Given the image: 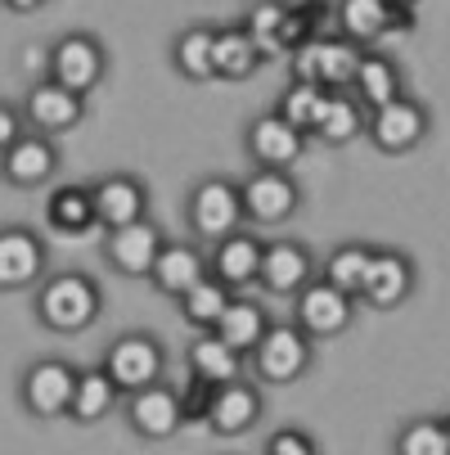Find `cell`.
Listing matches in <instances>:
<instances>
[{
  "instance_id": "cell-5",
  "label": "cell",
  "mask_w": 450,
  "mask_h": 455,
  "mask_svg": "<svg viewBox=\"0 0 450 455\" xmlns=\"http://www.w3.org/2000/svg\"><path fill=\"white\" fill-rule=\"evenodd\" d=\"M239 204H243V221L248 226L275 230V226H284V221H293L302 212V185L284 167H252L239 180Z\"/></svg>"
},
{
  "instance_id": "cell-7",
  "label": "cell",
  "mask_w": 450,
  "mask_h": 455,
  "mask_svg": "<svg viewBox=\"0 0 450 455\" xmlns=\"http://www.w3.org/2000/svg\"><path fill=\"white\" fill-rule=\"evenodd\" d=\"M428 132H432V113L423 100H410V95H397L392 104L365 113V140L388 158L414 154L428 140Z\"/></svg>"
},
{
  "instance_id": "cell-18",
  "label": "cell",
  "mask_w": 450,
  "mask_h": 455,
  "mask_svg": "<svg viewBox=\"0 0 450 455\" xmlns=\"http://www.w3.org/2000/svg\"><path fill=\"white\" fill-rule=\"evenodd\" d=\"M262 411H266V397H262V383L252 374H239L230 383H217L212 393V406H208V428L217 437H243L262 424Z\"/></svg>"
},
{
  "instance_id": "cell-37",
  "label": "cell",
  "mask_w": 450,
  "mask_h": 455,
  "mask_svg": "<svg viewBox=\"0 0 450 455\" xmlns=\"http://www.w3.org/2000/svg\"><path fill=\"white\" fill-rule=\"evenodd\" d=\"M392 451L397 455H450V437H446V424L441 415H419V419H406L392 437Z\"/></svg>"
},
{
  "instance_id": "cell-12",
  "label": "cell",
  "mask_w": 450,
  "mask_h": 455,
  "mask_svg": "<svg viewBox=\"0 0 450 455\" xmlns=\"http://www.w3.org/2000/svg\"><path fill=\"white\" fill-rule=\"evenodd\" d=\"M86 108H91V95H77L68 86H59L54 77H36L28 91H23V126L28 132H41V136H68L86 122Z\"/></svg>"
},
{
  "instance_id": "cell-26",
  "label": "cell",
  "mask_w": 450,
  "mask_h": 455,
  "mask_svg": "<svg viewBox=\"0 0 450 455\" xmlns=\"http://www.w3.org/2000/svg\"><path fill=\"white\" fill-rule=\"evenodd\" d=\"M45 226H50L54 235H91V230H99V212H95L91 180L54 185L50 199H45Z\"/></svg>"
},
{
  "instance_id": "cell-41",
  "label": "cell",
  "mask_w": 450,
  "mask_h": 455,
  "mask_svg": "<svg viewBox=\"0 0 450 455\" xmlns=\"http://www.w3.org/2000/svg\"><path fill=\"white\" fill-rule=\"evenodd\" d=\"M0 5H5L10 14H36V10L50 5V0H0Z\"/></svg>"
},
{
  "instance_id": "cell-29",
  "label": "cell",
  "mask_w": 450,
  "mask_h": 455,
  "mask_svg": "<svg viewBox=\"0 0 450 455\" xmlns=\"http://www.w3.org/2000/svg\"><path fill=\"white\" fill-rule=\"evenodd\" d=\"M360 136H365V104L351 91H329L325 104H320L315 126H311V140L329 145V149H343V145H351Z\"/></svg>"
},
{
  "instance_id": "cell-34",
  "label": "cell",
  "mask_w": 450,
  "mask_h": 455,
  "mask_svg": "<svg viewBox=\"0 0 450 455\" xmlns=\"http://www.w3.org/2000/svg\"><path fill=\"white\" fill-rule=\"evenodd\" d=\"M234 298V289L230 284H221L217 275H203L199 284H189L180 298H176V307H180V315H185V324L189 330H212L217 324V315L225 311V302Z\"/></svg>"
},
{
  "instance_id": "cell-30",
  "label": "cell",
  "mask_w": 450,
  "mask_h": 455,
  "mask_svg": "<svg viewBox=\"0 0 450 455\" xmlns=\"http://www.w3.org/2000/svg\"><path fill=\"white\" fill-rule=\"evenodd\" d=\"M262 50H257V41L248 36L243 23H221L217 28V41H212V73L217 82H248L262 73Z\"/></svg>"
},
{
  "instance_id": "cell-3",
  "label": "cell",
  "mask_w": 450,
  "mask_h": 455,
  "mask_svg": "<svg viewBox=\"0 0 450 455\" xmlns=\"http://www.w3.org/2000/svg\"><path fill=\"white\" fill-rule=\"evenodd\" d=\"M45 77H54L59 86H68L77 95H95L108 77V50L95 32L73 28L45 45Z\"/></svg>"
},
{
  "instance_id": "cell-11",
  "label": "cell",
  "mask_w": 450,
  "mask_h": 455,
  "mask_svg": "<svg viewBox=\"0 0 450 455\" xmlns=\"http://www.w3.org/2000/svg\"><path fill=\"white\" fill-rule=\"evenodd\" d=\"M334 32H343L360 50H374L392 36H410L414 10L392 5V0H338L334 5Z\"/></svg>"
},
{
  "instance_id": "cell-32",
  "label": "cell",
  "mask_w": 450,
  "mask_h": 455,
  "mask_svg": "<svg viewBox=\"0 0 450 455\" xmlns=\"http://www.w3.org/2000/svg\"><path fill=\"white\" fill-rule=\"evenodd\" d=\"M329 28H334L329 0H293V5L284 10V19H280V45H284V54H293V50L320 41Z\"/></svg>"
},
{
  "instance_id": "cell-13",
  "label": "cell",
  "mask_w": 450,
  "mask_h": 455,
  "mask_svg": "<svg viewBox=\"0 0 450 455\" xmlns=\"http://www.w3.org/2000/svg\"><path fill=\"white\" fill-rule=\"evenodd\" d=\"M419 289V267L414 257L401 252V248H378L369 252V267H365V280H360V307L369 311H397L414 298Z\"/></svg>"
},
{
  "instance_id": "cell-43",
  "label": "cell",
  "mask_w": 450,
  "mask_h": 455,
  "mask_svg": "<svg viewBox=\"0 0 450 455\" xmlns=\"http://www.w3.org/2000/svg\"><path fill=\"white\" fill-rule=\"evenodd\" d=\"M441 424H446V437H450V411H446V415H441Z\"/></svg>"
},
{
  "instance_id": "cell-20",
  "label": "cell",
  "mask_w": 450,
  "mask_h": 455,
  "mask_svg": "<svg viewBox=\"0 0 450 455\" xmlns=\"http://www.w3.org/2000/svg\"><path fill=\"white\" fill-rule=\"evenodd\" d=\"M315 252L302 239H266L262 248V271H257V289L266 298H293L306 280H315Z\"/></svg>"
},
{
  "instance_id": "cell-16",
  "label": "cell",
  "mask_w": 450,
  "mask_h": 455,
  "mask_svg": "<svg viewBox=\"0 0 450 455\" xmlns=\"http://www.w3.org/2000/svg\"><path fill=\"white\" fill-rule=\"evenodd\" d=\"M50 271V243L32 226H0V293H32Z\"/></svg>"
},
{
  "instance_id": "cell-36",
  "label": "cell",
  "mask_w": 450,
  "mask_h": 455,
  "mask_svg": "<svg viewBox=\"0 0 450 455\" xmlns=\"http://www.w3.org/2000/svg\"><path fill=\"white\" fill-rule=\"evenodd\" d=\"M325 86L320 82H288L284 91H280V100H275V113L284 117V122H293L297 132H306V140H311V126H315V117H320V104H325Z\"/></svg>"
},
{
  "instance_id": "cell-31",
  "label": "cell",
  "mask_w": 450,
  "mask_h": 455,
  "mask_svg": "<svg viewBox=\"0 0 450 455\" xmlns=\"http://www.w3.org/2000/svg\"><path fill=\"white\" fill-rule=\"evenodd\" d=\"M212 41H217V23H189V28H180L171 36V68H176V77L194 82V86L217 82V73H212Z\"/></svg>"
},
{
  "instance_id": "cell-19",
  "label": "cell",
  "mask_w": 450,
  "mask_h": 455,
  "mask_svg": "<svg viewBox=\"0 0 450 455\" xmlns=\"http://www.w3.org/2000/svg\"><path fill=\"white\" fill-rule=\"evenodd\" d=\"M63 167V154L54 145V136L41 132H23L5 154H0V180L10 189H45Z\"/></svg>"
},
{
  "instance_id": "cell-21",
  "label": "cell",
  "mask_w": 450,
  "mask_h": 455,
  "mask_svg": "<svg viewBox=\"0 0 450 455\" xmlns=\"http://www.w3.org/2000/svg\"><path fill=\"white\" fill-rule=\"evenodd\" d=\"M262 248H266V239L257 235V226L230 230L225 239L208 243V275H217L234 293L252 289L257 284V271H262Z\"/></svg>"
},
{
  "instance_id": "cell-2",
  "label": "cell",
  "mask_w": 450,
  "mask_h": 455,
  "mask_svg": "<svg viewBox=\"0 0 450 455\" xmlns=\"http://www.w3.org/2000/svg\"><path fill=\"white\" fill-rule=\"evenodd\" d=\"M315 365V339L302 330V324L288 320H271L262 343L248 352V374L262 387H288L297 379H306Z\"/></svg>"
},
{
  "instance_id": "cell-40",
  "label": "cell",
  "mask_w": 450,
  "mask_h": 455,
  "mask_svg": "<svg viewBox=\"0 0 450 455\" xmlns=\"http://www.w3.org/2000/svg\"><path fill=\"white\" fill-rule=\"evenodd\" d=\"M28 132L23 126V113H19V104H10V100H0V154H5L19 136Z\"/></svg>"
},
{
  "instance_id": "cell-9",
  "label": "cell",
  "mask_w": 450,
  "mask_h": 455,
  "mask_svg": "<svg viewBox=\"0 0 450 455\" xmlns=\"http://www.w3.org/2000/svg\"><path fill=\"white\" fill-rule=\"evenodd\" d=\"M293 320L302 324V330L315 339V343H329V339H343L351 324H356V311H360V302L351 298V293H343V289H334L329 280H306L293 298Z\"/></svg>"
},
{
  "instance_id": "cell-1",
  "label": "cell",
  "mask_w": 450,
  "mask_h": 455,
  "mask_svg": "<svg viewBox=\"0 0 450 455\" xmlns=\"http://www.w3.org/2000/svg\"><path fill=\"white\" fill-rule=\"evenodd\" d=\"M32 315L45 334H86L104 315V289L91 271H45V280L32 289Z\"/></svg>"
},
{
  "instance_id": "cell-35",
  "label": "cell",
  "mask_w": 450,
  "mask_h": 455,
  "mask_svg": "<svg viewBox=\"0 0 450 455\" xmlns=\"http://www.w3.org/2000/svg\"><path fill=\"white\" fill-rule=\"evenodd\" d=\"M288 10V0H252L248 14L239 19L248 28V36L257 41V50H262V59H284V45H280V19Z\"/></svg>"
},
{
  "instance_id": "cell-27",
  "label": "cell",
  "mask_w": 450,
  "mask_h": 455,
  "mask_svg": "<svg viewBox=\"0 0 450 455\" xmlns=\"http://www.w3.org/2000/svg\"><path fill=\"white\" fill-rule=\"evenodd\" d=\"M185 374H194V379H203V383L217 387V383H230V379L248 374V356L234 352L212 330H199L194 339H189V347H185Z\"/></svg>"
},
{
  "instance_id": "cell-23",
  "label": "cell",
  "mask_w": 450,
  "mask_h": 455,
  "mask_svg": "<svg viewBox=\"0 0 450 455\" xmlns=\"http://www.w3.org/2000/svg\"><path fill=\"white\" fill-rule=\"evenodd\" d=\"M208 275V243H199L194 235L189 239H162L158 257H154V271H149V284L162 293V298H180L189 284H199Z\"/></svg>"
},
{
  "instance_id": "cell-42",
  "label": "cell",
  "mask_w": 450,
  "mask_h": 455,
  "mask_svg": "<svg viewBox=\"0 0 450 455\" xmlns=\"http://www.w3.org/2000/svg\"><path fill=\"white\" fill-rule=\"evenodd\" d=\"M392 5H406V10H419V5H423V0H392Z\"/></svg>"
},
{
  "instance_id": "cell-15",
  "label": "cell",
  "mask_w": 450,
  "mask_h": 455,
  "mask_svg": "<svg viewBox=\"0 0 450 455\" xmlns=\"http://www.w3.org/2000/svg\"><path fill=\"white\" fill-rule=\"evenodd\" d=\"M162 239H167L162 226H158L154 217H140V221H126V226L104 230L99 257H104V267H108L113 275H122V280H149Z\"/></svg>"
},
{
  "instance_id": "cell-25",
  "label": "cell",
  "mask_w": 450,
  "mask_h": 455,
  "mask_svg": "<svg viewBox=\"0 0 450 455\" xmlns=\"http://www.w3.org/2000/svg\"><path fill=\"white\" fill-rule=\"evenodd\" d=\"M117 406H122V393H117V383L108 379V370H104V365H77L68 419H73L77 428H95V424H104Z\"/></svg>"
},
{
  "instance_id": "cell-33",
  "label": "cell",
  "mask_w": 450,
  "mask_h": 455,
  "mask_svg": "<svg viewBox=\"0 0 450 455\" xmlns=\"http://www.w3.org/2000/svg\"><path fill=\"white\" fill-rule=\"evenodd\" d=\"M369 252H374V243L347 239V243H338V248L325 252V262L315 267V275L329 280L334 289H343V293H351L360 302V280H365V267H369Z\"/></svg>"
},
{
  "instance_id": "cell-4",
  "label": "cell",
  "mask_w": 450,
  "mask_h": 455,
  "mask_svg": "<svg viewBox=\"0 0 450 455\" xmlns=\"http://www.w3.org/2000/svg\"><path fill=\"white\" fill-rule=\"evenodd\" d=\"M73 383H77V365L63 356H36L23 365L19 374V411L36 424H59L68 419V402H73Z\"/></svg>"
},
{
  "instance_id": "cell-22",
  "label": "cell",
  "mask_w": 450,
  "mask_h": 455,
  "mask_svg": "<svg viewBox=\"0 0 450 455\" xmlns=\"http://www.w3.org/2000/svg\"><path fill=\"white\" fill-rule=\"evenodd\" d=\"M91 194H95L99 230H113V226L149 217V185L136 172H104V176L91 180Z\"/></svg>"
},
{
  "instance_id": "cell-14",
  "label": "cell",
  "mask_w": 450,
  "mask_h": 455,
  "mask_svg": "<svg viewBox=\"0 0 450 455\" xmlns=\"http://www.w3.org/2000/svg\"><path fill=\"white\" fill-rule=\"evenodd\" d=\"M356 63H360V45L347 41L343 32H325L320 41H311V45L288 54L293 77L297 82H320L325 91H351Z\"/></svg>"
},
{
  "instance_id": "cell-39",
  "label": "cell",
  "mask_w": 450,
  "mask_h": 455,
  "mask_svg": "<svg viewBox=\"0 0 450 455\" xmlns=\"http://www.w3.org/2000/svg\"><path fill=\"white\" fill-rule=\"evenodd\" d=\"M262 451H266V455H315V437H311L306 428L288 424V428H275V433L262 442Z\"/></svg>"
},
{
  "instance_id": "cell-28",
  "label": "cell",
  "mask_w": 450,
  "mask_h": 455,
  "mask_svg": "<svg viewBox=\"0 0 450 455\" xmlns=\"http://www.w3.org/2000/svg\"><path fill=\"white\" fill-rule=\"evenodd\" d=\"M275 315L266 311V302L262 298H252L248 289L243 293H234L230 302H225V311L217 315V324H212V334L217 339H225L234 352H252L257 343H262V334H266V324H271Z\"/></svg>"
},
{
  "instance_id": "cell-10",
  "label": "cell",
  "mask_w": 450,
  "mask_h": 455,
  "mask_svg": "<svg viewBox=\"0 0 450 455\" xmlns=\"http://www.w3.org/2000/svg\"><path fill=\"white\" fill-rule=\"evenodd\" d=\"M122 419H126V428H131V437H140V442H171L185 428L180 387L167 374L158 383L136 387V393L122 397Z\"/></svg>"
},
{
  "instance_id": "cell-24",
  "label": "cell",
  "mask_w": 450,
  "mask_h": 455,
  "mask_svg": "<svg viewBox=\"0 0 450 455\" xmlns=\"http://www.w3.org/2000/svg\"><path fill=\"white\" fill-rule=\"evenodd\" d=\"M351 95L369 108H383L392 104L397 95H406V77H401V63L388 54V50H360V63H356V77H351Z\"/></svg>"
},
{
  "instance_id": "cell-8",
  "label": "cell",
  "mask_w": 450,
  "mask_h": 455,
  "mask_svg": "<svg viewBox=\"0 0 450 455\" xmlns=\"http://www.w3.org/2000/svg\"><path fill=\"white\" fill-rule=\"evenodd\" d=\"M99 365L108 370L117 393L126 397V393H136V387H145V383H158L167 374V343L149 330H126L104 347Z\"/></svg>"
},
{
  "instance_id": "cell-38",
  "label": "cell",
  "mask_w": 450,
  "mask_h": 455,
  "mask_svg": "<svg viewBox=\"0 0 450 455\" xmlns=\"http://www.w3.org/2000/svg\"><path fill=\"white\" fill-rule=\"evenodd\" d=\"M212 393H217L212 383H203V379H194V374H185V387H180V415H185V424H203V419H208Z\"/></svg>"
},
{
  "instance_id": "cell-17",
  "label": "cell",
  "mask_w": 450,
  "mask_h": 455,
  "mask_svg": "<svg viewBox=\"0 0 450 455\" xmlns=\"http://www.w3.org/2000/svg\"><path fill=\"white\" fill-rule=\"evenodd\" d=\"M306 145H311L306 132H297L293 122H284L275 108H266L262 117H252L243 126V154H248L252 167H284V172H293L297 158L306 154Z\"/></svg>"
},
{
  "instance_id": "cell-6",
  "label": "cell",
  "mask_w": 450,
  "mask_h": 455,
  "mask_svg": "<svg viewBox=\"0 0 450 455\" xmlns=\"http://www.w3.org/2000/svg\"><path fill=\"white\" fill-rule=\"evenodd\" d=\"M248 226L243 221V204H239V180L230 176H203L185 199V230L199 243H217L230 230Z\"/></svg>"
}]
</instances>
